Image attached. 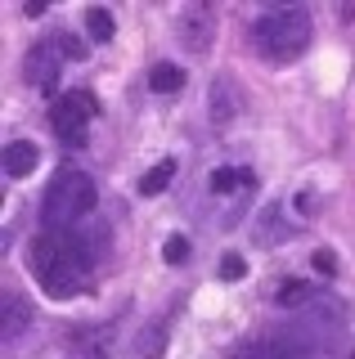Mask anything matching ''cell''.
<instances>
[{"label":"cell","mask_w":355,"mask_h":359,"mask_svg":"<svg viewBox=\"0 0 355 359\" xmlns=\"http://www.w3.org/2000/svg\"><path fill=\"white\" fill-rule=\"evenodd\" d=\"M239 189H257V171H252V166H243V171H239Z\"/></svg>","instance_id":"cell-21"},{"label":"cell","mask_w":355,"mask_h":359,"mask_svg":"<svg viewBox=\"0 0 355 359\" xmlns=\"http://www.w3.org/2000/svg\"><path fill=\"white\" fill-rule=\"evenodd\" d=\"M99 207V189L86 171H72V166H59L46 189V202H41V216L46 224H76L81 216H91Z\"/></svg>","instance_id":"cell-3"},{"label":"cell","mask_w":355,"mask_h":359,"mask_svg":"<svg viewBox=\"0 0 355 359\" xmlns=\"http://www.w3.org/2000/svg\"><path fill=\"white\" fill-rule=\"evenodd\" d=\"M310 265H315V274H324V278H333V274H337V256H333L328 247H319V252L310 256Z\"/></svg>","instance_id":"cell-19"},{"label":"cell","mask_w":355,"mask_h":359,"mask_svg":"<svg viewBox=\"0 0 355 359\" xmlns=\"http://www.w3.org/2000/svg\"><path fill=\"white\" fill-rule=\"evenodd\" d=\"M23 14H27V18H41V14H46V0H27Z\"/></svg>","instance_id":"cell-22"},{"label":"cell","mask_w":355,"mask_h":359,"mask_svg":"<svg viewBox=\"0 0 355 359\" xmlns=\"http://www.w3.org/2000/svg\"><path fill=\"white\" fill-rule=\"evenodd\" d=\"M189 76L180 72V63H153L149 67V90L153 95H180Z\"/></svg>","instance_id":"cell-12"},{"label":"cell","mask_w":355,"mask_h":359,"mask_svg":"<svg viewBox=\"0 0 355 359\" xmlns=\"http://www.w3.org/2000/svg\"><path fill=\"white\" fill-rule=\"evenodd\" d=\"M50 41L59 45V54L63 59H72V63H86V54H91V45H86L76 32H68V27H59V32H50Z\"/></svg>","instance_id":"cell-15"},{"label":"cell","mask_w":355,"mask_h":359,"mask_svg":"<svg viewBox=\"0 0 355 359\" xmlns=\"http://www.w3.org/2000/svg\"><path fill=\"white\" fill-rule=\"evenodd\" d=\"M310 36H315V22H310V9H302V5L265 9V14H257V18H252V27H248L252 50H257L265 63H293V59H302Z\"/></svg>","instance_id":"cell-2"},{"label":"cell","mask_w":355,"mask_h":359,"mask_svg":"<svg viewBox=\"0 0 355 359\" xmlns=\"http://www.w3.org/2000/svg\"><path fill=\"white\" fill-rule=\"evenodd\" d=\"M0 162H5V175H9V180H23V175L36 171L41 149H36L32 140H14V144L5 149V157H0Z\"/></svg>","instance_id":"cell-10"},{"label":"cell","mask_w":355,"mask_h":359,"mask_svg":"<svg viewBox=\"0 0 355 359\" xmlns=\"http://www.w3.org/2000/svg\"><path fill=\"white\" fill-rule=\"evenodd\" d=\"M315 292L319 287H310L306 278H283L279 292H274V301H279L283 310H297V306H306V301H315Z\"/></svg>","instance_id":"cell-13"},{"label":"cell","mask_w":355,"mask_h":359,"mask_svg":"<svg viewBox=\"0 0 355 359\" xmlns=\"http://www.w3.org/2000/svg\"><path fill=\"white\" fill-rule=\"evenodd\" d=\"M27 269L36 274V283L50 301H72L81 292H91L95 247L72 224H46L27 243Z\"/></svg>","instance_id":"cell-1"},{"label":"cell","mask_w":355,"mask_h":359,"mask_svg":"<svg viewBox=\"0 0 355 359\" xmlns=\"http://www.w3.org/2000/svg\"><path fill=\"white\" fill-rule=\"evenodd\" d=\"M32 323V306L18 292H5V301H0V337L5 341H14V337H23Z\"/></svg>","instance_id":"cell-8"},{"label":"cell","mask_w":355,"mask_h":359,"mask_svg":"<svg viewBox=\"0 0 355 359\" xmlns=\"http://www.w3.org/2000/svg\"><path fill=\"white\" fill-rule=\"evenodd\" d=\"M99 117V99L91 90H72L50 104V130L59 135L68 149H86L91 144V121Z\"/></svg>","instance_id":"cell-4"},{"label":"cell","mask_w":355,"mask_h":359,"mask_svg":"<svg viewBox=\"0 0 355 359\" xmlns=\"http://www.w3.org/2000/svg\"><path fill=\"white\" fill-rule=\"evenodd\" d=\"M86 32H91V41H99V45H108L117 36V18L108 14L104 5H91L86 9Z\"/></svg>","instance_id":"cell-14"},{"label":"cell","mask_w":355,"mask_h":359,"mask_svg":"<svg viewBox=\"0 0 355 359\" xmlns=\"http://www.w3.org/2000/svg\"><path fill=\"white\" fill-rule=\"evenodd\" d=\"M216 274L225 278V283H239V278L248 274V261H243L239 252H225V256H220V265H216Z\"/></svg>","instance_id":"cell-18"},{"label":"cell","mask_w":355,"mask_h":359,"mask_svg":"<svg viewBox=\"0 0 355 359\" xmlns=\"http://www.w3.org/2000/svg\"><path fill=\"white\" fill-rule=\"evenodd\" d=\"M189 256H194V243L185 238V233H171V238L162 243V261L166 265H189Z\"/></svg>","instance_id":"cell-16"},{"label":"cell","mask_w":355,"mask_h":359,"mask_svg":"<svg viewBox=\"0 0 355 359\" xmlns=\"http://www.w3.org/2000/svg\"><path fill=\"white\" fill-rule=\"evenodd\" d=\"M239 108H243V99H239L234 81H229V76H216L212 95H207V112H212V121H216V126H229V121L239 117Z\"/></svg>","instance_id":"cell-7"},{"label":"cell","mask_w":355,"mask_h":359,"mask_svg":"<svg viewBox=\"0 0 355 359\" xmlns=\"http://www.w3.org/2000/svg\"><path fill=\"white\" fill-rule=\"evenodd\" d=\"M59 72H63V54H59V45L50 36L36 41L23 54V81L32 90H41V95H54V90H59Z\"/></svg>","instance_id":"cell-6"},{"label":"cell","mask_w":355,"mask_h":359,"mask_svg":"<svg viewBox=\"0 0 355 359\" xmlns=\"http://www.w3.org/2000/svg\"><path fill=\"white\" fill-rule=\"evenodd\" d=\"M175 171H180V162H175V157H162L158 166H149V171L140 175V198H158V194H166V184H171L175 180Z\"/></svg>","instance_id":"cell-11"},{"label":"cell","mask_w":355,"mask_h":359,"mask_svg":"<svg viewBox=\"0 0 355 359\" xmlns=\"http://www.w3.org/2000/svg\"><path fill=\"white\" fill-rule=\"evenodd\" d=\"M297 211H302V216L315 211V194H310V189H306V194H297Z\"/></svg>","instance_id":"cell-20"},{"label":"cell","mask_w":355,"mask_h":359,"mask_svg":"<svg viewBox=\"0 0 355 359\" xmlns=\"http://www.w3.org/2000/svg\"><path fill=\"white\" fill-rule=\"evenodd\" d=\"M108 341H113V323H86V328H68V332H63V346L86 351V355L108 351Z\"/></svg>","instance_id":"cell-9"},{"label":"cell","mask_w":355,"mask_h":359,"mask_svg":"<svg viewBox=\"0 0 355 359\" xmlns=\"http://www.w3.org/2000/svg\"><path fill=\"white\" fill-rule=\"evenodd\" d=\"M216 27H220V18H216V9L212 5H185L180 14H175V41L185 45V50L194 54V59H203V54H212V45H216Z\"/></svg>","instance_id":"cell-5"},{"label":"cell","mask_w":355,"mask_h":359,"mask_svg":"<svg viewBox=\"0 0 355 359\" xmlns=\"http://www.w3.org/2000/svg\"><path fill=\"white\" fill-rule=\"evenodd\" d=\"M207 189H212L216 198H225V194H234L239 189V171H229V166H216L212 175H207Z\"/></svg>","instance_id":"cell-17"}]
</instances>
